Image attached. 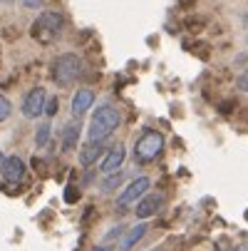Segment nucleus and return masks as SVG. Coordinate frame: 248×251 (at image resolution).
I'll return each instance as SVG.
<instances>
[{
    "instance_id": "obj_19",
    "label": "nucleus",
    "mask_w": 248,
    "mask_h": 251,
    "mask_svg": "<svg viewBox=\"0 0 248 251\" xmlns=\"http://www.w3.org/2000/svg\"><path fill=\"white\" fill-rule=\"evenodd\" d=\"M122 234H124V226H114V229H110V231H107L104 241H112V239H117V236H122Z\"/></svg>"
},
{
    "instance_id": "obj_10",
    "label": "nucleus",
    "mask_w": 248,
    "mask_h": 251,
    "mask_svg": "<svg viewBox=\"0 0 248 251\" xmlns=\"http://www.w3.org/2000/svg\"><path fill=\"white\" fill-rule=\"evenodd\" d=\"M124 159H127V150H124V145H114L112 150H110V154L102 159V174H114V172H122V167H124Z\"/></svg>"
},
{
    "instance_id": "obj_14",
    "label": "nucleus",
    "mask_w": 248,
    "mask_h": 251,
    "mask_svg": "<svg viewBox=\"0 0 248 251\" xmlns=\"http://www.w3.org/2000/svg\"><path fill=\"white\" fill-rule=\"evenodd\" d=\"M122 182H124V172H114V174H107L102 179V194H112V192H117L119 187H122Z\"/></svg>"
},
{
    "instance_id": "obj_4",
    "label": "nucleus",
    "mask_w": 248,
    "mask_h": 251,
    "mask_svg": "<svg viewBox=\"0 0 248 251\" xmlns=\"http://www.w3.org/2000/svg\"><path fill=\"white\" fill-rule=\"evenodd\" d=\"M164 150V134L157 132V129H147L144 134H141L136 139L134 145V159L139 164H147V162H154Z\"/></svg>"
},
{
    "instance_id": "obj_16",
    "label": "nucleus",
    "mask_w": 248,
    "mask_h": 251,
    "mask_svg": "<svg viewBox=\"0 0 248 251\" xmlns=\"http://www.w3.org/2000/svg\"><path fill=\"white\" fill-rule=\"evenodd\" d=\"M10 115H13V102H10L8 97L0 95V122H5Z\"/></svg>"
},
{
    "instance_id": "obj_21",
    "label": "nucleus",
    "mask_w": 248,
    "mask_h": 251,
    "mask_svg": "<svg viewBox=\"0 0 248 251\" xmlns=\"http://www.w3.org/2000/svg\"><path fill=\"white\" fill-rule=\"evenodd\" d=\"M65 199H67V201H75V199H77V189H75L72 184L67 187V194H65Z\"/></svg>"
},
{
    "instance_id": "obj_17",
    "label": "nucleus",
    "mask_w": 248,
    "mask_h": 251,
    "mask_svg": "<svg viewBox=\"0 0 248 251\" xmlns=\"http://www.w3.org/2000/svg\"><path fill=\"white\" fill-rule=\"evenodd\" d=\"M57 110H60V102H57V97H47V100H45V112H43V115L55 117V115H57Z\"/></svg>"
},
{
    "instance_id": "obj_1",
    "label": "nucleus",
    "mask_w": 248,
    "mask_h": 251,
    "mask_svg": "<svg viewBox=\"0 0 248 251\" xmlns=\"http://www.w3.org/2000/svg\"><path fill=\"white\" fill-rule=\"evenodd\" d=\"M122 122V115L117 107H112L110 102L99 104L97 110L92 112V122H90V129H87V137L90 139H107L117 132Z\"/></svg>"
},
{
    "instance_id": "obj_15",
    "label": "nucleus",
    "mask_w": 248,
    "mask_h": 251,
    "mask_svg": "<svg viewBox=\"0 0 248 251\" xmlns=\"http://www.w3.org/2000/svg\"><path fill=\"white\" fill-rule=\"evenodd\" d=\"M50 132H52V125H50V122H43V125L38 127V132H35V147H47Z\"/></svg>"
},
{
    "instance_id": "obj_6",
    "label": "nucleus",
    "mask_w": 248,
    "mask_h": 251,
    "mask_svg": "<svg viewBox=\"0 0 248 251\" xmlns=\"http://www.w3.org/2000/svg\"><path fill=\"white\" fill-rule=\"evenodd\" d=\"M149 187H152V179H149V176H136V179H132V182L124 187V192L117 197V206L124 209V206L139 201L141 197L149 192Z\"/></svg>"
},
{
    "instance_id": "obj_9",
    "label": "nucleus",
    "mask_w": 248,
    "mask_h": 251,
    "mask_svg": "<svg viewBox=\"0 0 248 251\" xmlns=\"http://www.w3.org/2000/svg\"><path fill=\"white\" fill-rule=\"evenodd\" d=\"M94 104V92L90 87H80L72 97V107H69V112H72L75 120H82L87 112H90V107Z\"/></svg>"
},
{
    "instance_id": "obj_5",
    "label": "nucleus",
    "mask_w": 248,
    "mask_h": 251,
    "mask_svg": "<svg viewBox=\"0 0 248 251\" xmlns=\"http://www.w3.org/2000/svg\"><path fill=\"white\" fill-rule=\"evenodd\" d=\"M45 100H47L45 87H32V90L25 95L23 107H20L23 117H27V120H38V117H43V112H45Z\"/></svg>"
},
{
    "instance_id": "obj_11",
    "label": "nucleus",
    "mask_w": 248,
    "mask_h": 251,
    "mask_svg": "<svg viewBox=\"0 0 248 251\" xmlns=\"http://www.w3.org/2000/svg\"><path fill=\"white\" fill-rule=\"evenodd\" d=\"M102 150H104V139H87L82 150H80V164L82 167H92L99 157H102Z\"/></svg>"
},
{
    "instance_id": "obj_20",
    "label": "nucleus",
    "mask_w": 248,
    "mask_h": 251,
    "mask_svg": "<svg viewBox=\"0 0 248 251\" xmlns=\"http://www.w3.org/2000/svg\"><path fill=\"white\" fill-rule=\"evenodd\" d=\"M238 90H241V92H248V73H243V75L238 77Z\"/></svg>"
},
{
    "instance_id": "obj_18",
    "label": "nucleus",
    "mask_w": 248,
    "mask_h": 251,
    "mask_svg": "<svg viewBox=\"0 0 248 251\" xmlns=\"http://www.w3.org/2000/svg\"><path fill=\"white\" fill-rule=\"evenodd\" d=\"M20 3H23V8H27V10H38V8H43L45 0H20Z\"/></svg>"
},
{
    "instance_id": "obj_3",
    "label": "nucleus",
    "mask_w": 248,
    "mask_h": 251,
    "mask_svg": "<svg viewBox=\"0 0 248 251\" xmlns=\"http://www.w3.org/2000/svg\"><path fill=\"white\" fill-rule=\"evenodd\" d=\"M85 73V65H82V57L75 55V52H62L55 57L52 62V80L60 85V87H67L82 77Z\"/></svg>"
},
{
    "instance_id": "obj_12",
    "label": "nucleus",
    "mask_w": 248,
    "mask_h": 251,
    "mask_svg": "<svg viewBox=\"0 0 248 251\" xmlns=\"http://www.w3.org/2000/svg\"><path fill=\"white\" fill-rule=\"evenodd\" d=\"M77 139H80V122H67L62 127V134H60V150L62 152H72L77 147Z\"/></svg>"
},
{
    "instance_id": "obj_8",
    "label": "nucleus",
    "mask_w": 248,
    "mask_h": 251,
    "mask_svg": "<svg viewBox=\"0 0 248 251\" xmlns=\"http://www.w3.org/2000/svg\"><path fill=\"white\" fill-rule=\"evenodd\" d=\"M161 204H164V197H161L159 192L144 194V197H141V199L136 201V209H134V214H136V219H139V222H144V219L154 217V214H159Z\"/></svg>"
},
{
    "instance_id": "obj_25",
    "label": "nucleus",
    "mask_w": 248,
    "mask_h": 251,
    "mask_svg": "<svg viewBox=\"0 0 248 251\" xmlns=\"http://www.w3.org/2000/svg\"><path fill=\"white\" fill-rule=\"evenodd\" d=\"M3 159H5V157H3V152H0V164H3Z\"/></svg>"
},
{
    "instance_id": "obj_7",
    "label": "nucleus",
    "mask_w": 248,
    "mask_h": 251,
    "mask_svg": "<svg viewBox=\"0 0 248 251\" xmlns=\"http://www.w3.org/2000/svg\"><path fill=\"white\" fill-rule=\"evenodd\" d=\"M0 174H3V179L8 184H20L25 179V162L18 154H10V157L3 159V164H0Z\"/></svg>"
},
{
    "instance_id": "obj_13",
    "label": "nucleus",
    "mask_w": 248,
    "mask_h": 251,
    "mask_svg": "<svg viewBox=\"0 0 248 251\" xmlns=\"http://www.w3.org/2000/svg\"><path fill=\"white\" fill-rule=\"evenodd\" d=\"M147 229H149V226H147L144 222H139L136 226H132L129 231H124V234H122V241H119V249H122V251H129V249H134V246H136L141 239H144Z\"/></svg>"
},
{
    "instance_id": "obj_24",
    "label": "nucleus",
    "mask_w": 248,
    "mask_h": 251,
    "mask_svg": "<svg viewBox=\"0 0 248 251\" xmlns=\"http://www.w3.org/2000/svg\"><path fill=\"white\" fill-rule=\"evenodd\" d=\"M0 3H5V5H10V3H15V0H0Z\"/></svg>"
},
{
    "instance_id": "obj_2",
    "label": "nucleus",
    "mask_w": 248,
    "mask_h": 251,
    "mask_svg": "<svg viewBox=\"0 0 248 251\" xmlns=\"http://www.w3.org/2000/svg\"><path fill=\"white\" fill-rule=\"evenodd\" d=\"M62 30H65V15L57 13V10H43L38 18H35L30 32L38 43L47 45V43H55L60 38Z\"/></svg>"
},
{
    "instance_id": "obj_22",
    "label": "nucleus",
    "mask_w": 248,
    "mask_h": 251,
    "mask_svg": "<svg viewBox=\"0 0 248 251\" xmlns=\"http://www.w3.org/2000/svg\"><path fill=\"white\" fill-rule=\"evenodd\" d=\"M92 251H114V249H112V246H107V244H102V246H94Z\"/></svg>"
},
{
    "instance_id": "obj_23",
    "label": "nucleus",
    "mask_w": 248,
    "mask_h": 251,
    "mask_svg": "<svg viewBox=\"0 0 248 251\" xmlns=\"http://www.w3.org/2000/svg\"><path fill=\"white\" fill-rule=\"evenodd\" d=\"M236 251H248V246L243 244V246H236Z\"/></svg>"
}]
</instances>
